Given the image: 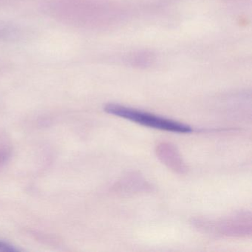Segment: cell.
I'll return each mask as SVG.
<instances>
[{
    "label": "cell",
    "instance_id": "277c9868",
    "mask_svg": "<svg viewBox=\"0 0 252 252\" xmlns=\"http://www.w3.org/2000/svg\"><path fill=\"white\" fill-rule=\"evenodd\" d=\"M147 183L139 176V175H135V173L132 175H127L125 178L119 181L116 184V189L117 191H122L125 193H135L138 191H147L149 188Z\"/></svg>",
    "mask_w": 252,
    "mask_h": 252
},
{
    "label": "cell",
    "instance_id": "3957f363",
    "mask_svg": "<svg viewBox=\"0 0 252 252\" xmlns=\"http://www.w3.org/2000/svg\"><path fill=\"white\" fill-rule=\"evenodd\" d=\"M156 153L160 162L172 172L178 175L187 173L188 167L174 144L169 142L159 143L156 146Z\"/></svg>",
    "mask_w": 252,
    "mask_h": 252
},
{
    "label": "cell",
    "instance_id": "6da1fadb",
    "mask_svg": "<svg viewBox=\"0 0 252 252\" xmlns=\"http://www.w3.org/2000/svg\"><path fill=\"white\" fill-rule=\"evenodd\" d=\"M104 110L108 114L118 116L130 121L133 123L153 129L177 133H190L193 131L191 126L186 124L120 104H106Z\"/></svg>",
    "mask_w": 252,
    "mask_h": 252
},
{
    "label": "cell",
    "instance_id": "7a4b0ae2",
    "mask_svg": "<svg viewBox=\"0 0 252 252\" xmlns=\"http://www.w3.org/2000/svg\"><path fill=\"white\" fill-rule=\"evenodd\" d=\"M194 224L200 231L217 237L247 238L252 234L251 212H239L219 220L197 219Z\"/></svg>",
    "mask_w": 252,
    "mask_h": 252
},
{
    "label": "cell",
    "instance_id": "5b68a950",
    "mask_svg": "<svg viewBox=\"0 0 252 252\" xmlns=\"http://www.w3.org/2000/svg\"><path fill=\"white\" fill-rule=\"evenodd\" d=\"M17 252V249H14L13 246L7 244V243H3V242H0V252Z\"/></svg>",
    "mask_w": 252,
    "mask_h": 252
}]
</instances>
